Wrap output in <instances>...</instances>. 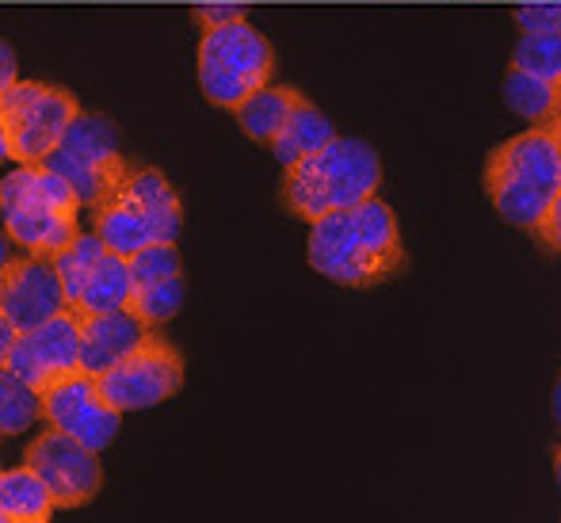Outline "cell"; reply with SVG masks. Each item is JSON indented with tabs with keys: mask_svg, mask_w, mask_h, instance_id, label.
<instances>
[{
	"mask_svg": "<svg viewBox=\"0 0 561 523\" xmlns=\"http://www.w3.org/2000/svg\"><path fill=\"white\" fill-rule=\"evenodd\" d=\"M306 257L318 275L355 291L390 283L409 260L398 218L378 195L359 207L325 214L321 221H313Z\"/></svg>",
	"mask_w": 561,
	"mask_h": 523,
	"instance_id": "1",
	"label": "cell"
},
{
	"mask_svg": "<svg viewBox=\"0 0 561 523\" xmlns=\"http://www.w3.org/2000/svg\"><path fill=\"white\" fill-rule=\"evenodd\" d=\"M382 187V157L363 138H336L306 161L283 169V207L302 221L359 207Z\"/></svg>",
	"mask_w": 561,
	"mask_h": 523,
	"instance_id": "2",
	"label": "cell"
},
{
	"mask_svg": "<svg viewBox=\"0 0 561 523\" xmlns=\"http://www.w3.org/2000/svg\"><path fill=\"white\" fill-rule=\"evenodd\" d=\"M561 192V149L554 126H531L516 138L501 141L485 161V195L508 226H542L550 203Z\"/></svg>",
	"mask_w": 561,
	"mask_h": 523,
	"instance_id": "3",
	"label": "cell"
},
{
	"mask_svg": "<svg viewBox=\"0 0 561 523\" xmlns=\"http://www.w3.org/2000/svg\"><path fill=\"white\" fill-rule=\"evenodd\" d=\"M84 203L69 187L66 177H58L46 164H15L0 180V211H4V237L27 257L54 260L66 245L81 237Z\"/></svg>",
	"mask_w": 561,
	"mask_h": 523,
	"instance_id": "4",
	"label": "cell"
},
{
	"mask_svg": "<svg viewBox=\"0 0 561 523\" xmlns=\"http://www.w3.org/2000/svg\"><path fill=\"white\" fill-rule=\"evenodd\" d=\"M184 207L161 169L134 164L126 180L92 211V234L118 257H138L149 245H176Z\"/></svg>",
	"mask_w": 561,
	"mask_h": 523,
	"instance_id": "5",
	"label": "cell"
},
{
	"mask_svg": "<svg viewBox=\"0 0 561 523\" xmlns=\"http://www.w3.org/2000/svg\"><path fill=\"white\" fill-rule=\"evenodd\" d=\"M195 69H199L203 96L215 107L233 111L237 104H244L252 92L272 84L275 54H272V43H267L249 20H237V23H226V27L203 31Z\"/></svg>",
	"mask_w": 561,
	"mask_h": 523,
	"instance_id": "6",
	"label": "cell"
},
{
	"mask_svg": "<svg viewBox=\"0 0 561 523\" xmlns=\"http://www.w3.org/2000/svg\"><path fill=\"white\" fill-rule=\"evenodd\" d=\"M81 115L73 92L46 81H15L0 92V149L15 164H43Z\"/></svg>",
	"mask_w": 561,
	"mask_h": 523,
	"instance_id": "7",
	"label": "cell"
},
{
	"mask_svg": "<svg viewBox=\"0 0 561 523\" xmlns=\"http://www.w3.org/2000/svg\"><path fill=\"white\" fill-rule=\"evenodd\" d=\"M43 164L58 172V177H66L69 187L77 192V200L89 211H96L100 203L123 184L126 172L134 169V164H126V157L118 154L115 123L107 115H96V111H81V115L69 123L58 149H54Z\"/></svg>",
	"mask_w": 561,
	"mask_h": 523,
	"instance_id": "8",
	"label": "cell"
},
{
	"mask_svg": "<svg viewBox=\"0 0 561 523\" xmlns=\"http://www.w3.org/2000/svg\"><path fill=\"white\" fill-rule=\"evenodd\" d=\"M180 386H184V355L157 329L141 340L138 352L126 355L107 375H100V390L118 413H138V409L161 406V401L176 398Z\"/></svg>",
	"mask_w": 561,
	"mask_h": 523,
	"instance_id": "9",
	"label": "cell"
},
{
	"mask_svg": "<svg viewBox=\"0 0 561 523\" xmlns=\"http://www.w3.org/2000/svg\"><path fill=\"white\" fill-rule=\"evenodd\" d=\"M23 463L50 486L58 509H84V504L96 501L100 486H104L100 451H92L89 443L73 440V435L58 432L50 424L27 443Z\"/></svg>",
	"mask_w": 561,
	"mask_h": 523,
	"instance_id": "10",
	"label": "cell"
},
{
	"mask_svg": "<svg viewBox=\"0 0 561 523\" xmlns=\"http://www.w3.org/2000/svg\"><path fill=\"white\" fill-rule=\"evenodd\" d=\"M8 371L31 383L38 394L50 386L66 383V378L81 375V317L73 310L58 314L54 321L38 325V329L23 332L20 344L4 360Z\"/></svg>",
	"mask_w": 561,
	"mask_h": 523,
	"instance_id": "11",
	"label": "cell"
},
{
	"mask_svg": "<svg viewBox=\"0 0 561 523\" xmlns=\"http://www.w3.org/2000/svg\"><path fill=\"white\" fill-rule=\"evenodd\" d=\"M43 420L73 440L89 443L92 451H107L118 435L123 413L104 398L96 375H73L43 394Z\"/></svg>",
	"mask_w": 561,
	"mask_h": 523,
	"instance_id": "12",
	"label": "cell"
},
{
	"mask_svg": "<svg viewBox=\"0 0 561 523\" xmlns=\"http://www.w3.org/2000/svg\"><path fill=\"white\" fill-rule=\"evenodd\" d=\"M66 310H69V298L54 260L27 257V252L15 260L12 257L4 260V275H0V317H8L20 332H31Z\"/></svg>",
	"mask_w": 561,
	"mask_h": 523,
	"instance_id": "13",
	"label": "cell"
},
{
	"mask_svg": "<svg viewBox=\"0 0 561 523\" xmlns=\"http://www.w3.org/2000/svg\"><path fill=\"white\" fill-rule=\"evenodd\" d=\"M81 317V371L84 375H107L112 367L134 355L149 337V325L134 310L112 314H77Z\"/></svg>",
	"mask_w": 561,
	"mask_h": 523,
	"instance_id": "14",
	"label": "cell"
},
{
	"mask_svg": "<svg viewBox=\"0 0 561 523\" xmlns=\"http://www.w3.org/2000/svg\"><path fill=\"white\" fill-rule=\"evenodd\" d=\"M54 493L27 463L0 474V523H50Z\"/></svg>",
	"mask_w": 561,
	"mask_h": 523,
	"instance_id": "15",
	"label": "cell"
},
{
	"mask_svg": "<svg viewBox=\"0 0 561 523\" xmlns=\"http://www.w3.org/2000/svg\"><path fill=\"white\" fill-rule=\"evenodd\" d=\"M336 138L333 123L325 118V111L313 107L310 100H298V107L290 111L287 126H283L279 134H275L272 141V157L283 164V169H290V164L306 161L310 154H318V149H325L329 141Z\"/></svg>",
	"mask_w": 561,
	"mask_h": 523,
	"instance_id": "16",
	"label": "cell"
},
{
	"mask_svg": "<svg viewBox=\"0 0 561 523\" xmlns=\"http://www.w3.org/2000/svg\"><path fill=\"white\" fill-rule=\"evenodd\" d=\"M298 100H302V92L287 89V84H264V89L252 92L244 104L233 107V118L252 141H264V146H272L275 134L287 126L290 111L298 107Z\"/></svg>",
	"mask_w": 561,
	"mask_h": 523,
	"instance_id": "17",
	"label": "cell"
},
{
	"mask_svg": "<svg viewBox=\"0 0 561 523\" xmlns=\"http://www.w3.org/2000/svg\"><path fill=\"white\" fill-rule=\"evenodd\" d=\"M134 298V275H130V257H118L107 249L100 257L96 272H92L89 287H84L81 303L73 306V314H112V310H130Z\"/></svg>",
	"mask_w": 561,
	"mask_h": 523,
	"instance_id": "18",
	"label": "cell"
},
{
	"mask_svg": "<svg viewBox=\"0 0 561 523\" xmlns=\"http://www.w3.org/2000/svg\"><path fill=\"white\" fill-rule=\"evenodd\" d=\"M501 92H504V104L516 111L519 118H527V123L554 126L561 118V81H547V77L508 69Z\"/></svg>",
	"mask_w": 561,
	"mask_h": 523,
	"instance_id": "19",
	"label": "cell"
},
{
	"mask_svg": "<svg viewBox=\"0 0 561 523\" xmlns=\"http://www.w3.org/2000/svg\"><path fill=\"white\" fill-rule=\"evenodd\" d=\"M104 252H107V245L100 241L96 234H81L73 245H66V249L54 257V268H58L61 287H66V298H69V310L81 303L84 287H89L92 272H96V264H100Z\"/></svg>",
	"mask_w": 561,
	"mask_h": 523,
	"instance_id": "20",
	"label": "cell"
},
{
	"mask_svg": "<svg viewBox=\"0 0 561 523\" xmlns=\"http://www.w3.org/2000/svg\"><path fill=\"white\" fill-rule=\"evenodd\" d=\"M35 420H43V394L31 383H23L15 371H0V432L20 435Z\"/></svg>",
	"mask_w": 561,
	"mask_h": 523,
	"instance_id": "21",
	"label": "cell"
},
{
	"mask_svg": "<svg viewBox=\"0 0 561 523\" xmlns=\"http://www.w3.org/2000/svg\"><path fill=\"white\" fill-rule=\"evenodd\" d=\"M184 306V275H169V280H157L149 287H138L130 298V310L149 325V329H161Z\"/></svg>",
	"mask_w": 561,
	"mask_h": 523,
	"instance_id": "22",
	"label": "cell"
},
{
	"mask_svg": "<svg viewBox=\"0 0 561 523\" xmlns=\"http://www.w3.org/2000/svg\"><path fill=\"white\" fill-rule=\"evenodd\" d=\"M512 69L561 81V35H519L512 50Z\"/></svg>",
	"mask_w": 561,
	"mask_h": 523,
	"instance_id": "23",
	"label": "cell"
},
{
	"mask_svg": "<svg viewBox=\"0 0 561 523\" xmlns=\"http://www.w3.org/2000/svg\"><path fill=\"white\" fill-rule=\"evenodd\" d=\"M130 275H134V291L149 287L157 280H169V275H184V264H180L176 245H149L138 257H130Z\"/></svg>",
	"mask_w": 561,
	"mask_h": 523,
	"instance_id": "24",
	"label": "cell"
},
{
	"mask_svg": "<svg viewBox=\"0 0 561 523\" xmlns=\"http://www.w3.org/2000/svg\"><path fill=\"white\" fill-rule=\"evenodd\" d=\"M516 23L524 35H561V0H535L516 8Z\"/></svg>",
	"mask_w": 561,
	"mask_h": 523,
	"instance_id": "25",
	"label": "cell"
},
{
	"mask_svg": "<svg viewBox=\"0 0 561 523\" xmlns=\"http://www.w3.org/2000/svg\"><path fill=\"white\" fill-rule=\"evenodd\" d=\"M192 15L203 31H215V27H226V23L244 20V8L241 4H199Z\"/></svg>",
	"mask_w": 561,
	"mask_h": 523,
	"instance_id": "26",
	"label": "cell"
},
{
	"mask_svg": "<svg viewBox=\"0 0 561 523\" xmlns=\"http://www.w3.org/2000/svg\"><path fill=\"white\" fill-rule=\"evenodd\" d=\"M535 237H539L550 252H558V257H561V192H558V200L550 203L547 218H542V226L535 229Z\"/></svg>",
	"mask_w": 561,
	"mask_h": 523,
	"instance_id": "27",
	"label": "cell"
},
{
	"mask_svg": "<svg viewBox=\"0 0 561 523\" xmlns=\"http://www.w3.org/2000/svg\"><path fill=\"white\" fill-rule=\"evenodd\" d=\"M0 92L12 89L15 84V54H12V43H0Z\"/></svg>",
	"mask_w": 561,
	"mask_h": 523,
	"instance_id": "28",
	"label": "cell"
},
{
	"mask_svg": "<svg viewBox=\"0 0 561 523\" xmlns=\"http://www.w3.org/2000/svg\"><path fill=\"white\" fill-rule=\"evenodd\" d=\"M20 337H23V332L15 329L8 317H0V360H8V355H12V348L20 344Z\"/></svg>",
	"mask_w": 561,
	"mask_h": 523,
	"instance_id": "29",
	"label": "cell"
},
{
	"mask_svg": "<svg viewBox=\"0 0 561 523\" xmlns=\"http://www.w3.org/2000/svg\"><path fill=\"white\" fill-rule=\"evenodd\" d=\"M550 413H554V424H558V432H561V375H558V383H554V398H550Z\"/></svg>",
	"mask_w": 561,
	"mask_h": 523,
	"instance_id": "30",
	"label": "cell"
},
{
	"mask_svg": "<svg viewBox=\"0 0 561 523\" xmlns=\"http://www.w3.org/2000/svg\"><path fill=\"white\" fill-rule=\"evenodd\" d=\"M554 478H558V486H561V447L554 451Z\"/></svg>",
	"mask_w": 561,
	"mask_h": 523,
	"instance_id": "31",
	"label": "cell"
},
{
	"mask_svg": "<svg viewBox=\"0 0 561 523\" xmlns=\"http://www.w3.org/2000/svg\"><path fill=\"white\" fill-rule=\"evenodd\" d=\"M554 138H558V149H561V118L554 123Z\"/></svg>",
	"mask_w": 561,
	"mask_h": 523,
	"instance_id": "32",
	"label": "cell"
}]
</instances>
